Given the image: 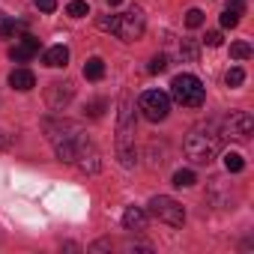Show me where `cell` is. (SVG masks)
Here are the masks:
<instances>
[{
  "instance_id": "6da1fadb",
  "label": "cell",
  "mask_w": 254,
  "mask_h": 254,
  "mask_svg": "<svg viewBox=\"0 0 254 254\" xmlns=\"http://www.w3.org/2000/svg\"><path fill=\"white\" fill-rule=\"evenodd\" d=\"M45 132H48V141L57 153L60 162H75V153L84 141V132H81V126L78 123H69V120H48L45 123Z\"/></svg>"
},
{
  "instance_id": "7a4b0ae2",
  "label": "cell",
  "mask_w": 254,
  "mask_h": 254,
  "mask_svg": "<svg viewBox=\"0 0 254 254\" xmlns=\"http://www.w3.org/2000/svg\"><path fill=\"white\" fill-rule=\"evenodd\" d=\"M221 150V135L212 129V126H194V129L186 135V156L194 165H209Z\"/></svg>"
},
{
  "instance_id": "3957f363",
  "label": "cell",
  "mask_w": 254,
  "mask_h": 254,
  "mask_svg": "<svg viewBox=\"0 0 254 254\" xmlns=\"http://www.w3.org/2000/svg\"><path fill=\"white\" fill-rule=\"evenodd\" d=\"M117 156L123 168H135V111L132 102L123 99L120 102V123H117Z\"/></svg>"
},
{
  "instance_id": "277c9868",
  "label": "cell",
  "mask_w": 254,
  "mask_h": 254,
  "mask_svg": "<svg viewBox=\"0 0 254 254\" xmlns=\"http://www.w3.org/2000/svg\"><path fill=\"white\" fill-rule=\"evenodd\" d=\"M144 27H147V18H144V12H141L138 6L129 9V12L111 15V21H108V30H111L117 39H123V42L141 39V36H144Z\"/></svg>"
},
{
  "instance_id": "5b68a950",
  "label": "cell",
  "mask_w": 254,
  "mask_h": 254,
  "mask_svg": "<svg viewBox=\"0 0 254 254\" xmlns=\"http://www.w3.org/2000/svg\"><path fill=\"white\" fill-rule=\"evenodd\" d=\"M171 96L183 108H200L203 99H206V90H203L200 78H194V75H177L171 81Z\"/></svg>"
},
{
  "instance_id": "8992f818",
  "label": "cell",
  "mask_w": 254,
  "mask_h": 254,
  "mask_svg": "<svg viewBox=\"0 0 254 254\" xmlns=\"http://www.w3.org/2000/svg\"><path fill=\"white\" fill-rule=\"evenodd\" d=\"M138 111L144 114V120L162 123V120L171 114V96L162 93V90H147V93H141V99H138Z\"/></svg>"
},
{
  "instance_id": "52a82bcc",
  "label": "cell",
  "mask_w": 254,
  "mask_h": 254,
  "mask_svg": "<svg viewBox=\"0 0 254 254\" xmlns=\"http://www.w3.org/2000/svg\"><path fill=\"white\" fill-rule=\"evenodd\" d=\"M147 206H150V215H153V218H159V221H165V224H171V227H183V224H186V209H183V203H177V200L168 197V194L153 197Z\"/></svg>"
},
{
  "instance_id": "ba28073f",
  "label": "cell",
  "mask_w": 254,
  "mask_h": 254,
  "mask_svg": "<svg viewBox=\"0 0 254 254\" xmlns=\"http://www.w3.org/2000/svg\"><path fill=\"white\" fill-rule=\"evenodd\" d=\"M251 132H254V120L248 111H230V117H224V123H221V135L236 144H245L251 138Z\"/></svg>"
},
{
  "instance_id": "9c48e42d",
  "label": "cell",
  "mask_w": 254,
  "mask_h": 254,
  "mask_svg": "<svg viewBox=\"0 0 254 254\" xmlns=\"http://www.w3.org/2000/svg\"><path fill=\"white\" fill-rule=\"evenodd\" d=\"M72 165H78L84 174H99L102 171V153L96 150V144H90L87 138L81 141V147H78V153H75V162Z\"/></svg>"
},
{
  "instance_id": "30bf717a",
  "label": "cell",
  "mask_w": 254,
  "mask_h": 254,
  "mask_svg": "<svg viewBox=\"0 0 254 254\" xmlns=\"http://www.w3.org/2000/svg\"><path fill=\"white\" fill-rule=\"evenodd\" d=\"M72 84L69 81H54V84H48V93H45V102H48V108L51 111H63L69 102H72Z\"/></svg>"
},
{
  "instance_id": "8fae6325",
  "label": "cell",
  "mask_w": 254,
  "mask_h": 254,
  "mask_svg": "<svg viewBox=\"0 0 254 254\" xmlns=\"http://www.w3.org/2000/svg\"><path fill=\"white\" fill-rule=\"evenodd\" d=\"M33 54H39V39L36 36H21V42L15 45V48H9V57L15 60V63H27Z\"/></svg>"
},
{
  "instance_id": "7c38bea8",
  "label": "cell",
  "mask_w": 254,
  "mask_h": 254,
  "mask_svg": "<svg viewBox=\"0 0 254 254\" xmlns=\"http://www.w3.org/2000/svg\"><path fill=\"white\" fill-rule=\"evenodd\" d=\"M9 87L18 90V93H27V90L36 87V75H33L30 69H15V72L9 75Z\"/></svg>"
},
{
  "instance_id": "4fadbf2b",
  "label": "cell",
  "mask_w": 254,
  "mask_h": 254,
  "mask_svg": "<svg viewBox=\"0 0 254 254\" xmlns=\"http://www.w3.org/2000/svg\"><path fill=\"white\" fill-rule=\"evenodd\" d=\"M123 224L126 230H147V212L141 206H129L123 212Z\"/></svg>"
},
{
  "instance_id": "5bb4252c",
  "label": "cell",
  "mask_w": 254,
  "mask_h": 254,
  "mask_svg": "<svg viewBox=\"0 0 254 254\" xmlns=\"http://www.w3.org/2000/svg\"><path fill=\"white\" fill-rule=\"evenodd\" d=\"M42 63L51 66V69H63V66L69 63V48H66V45H54V48H48L45 57H42Z\"/></svg>"
},
{
  "instance_id": "9a60e30c",
  "label": "cell",
  "mask_w": 254,
  "mask_h": 254,
  "mask_svg": "<svg viewBox=\"0 0 254 254\" xmlns=\"http://www.w3.org/2000/svg\"><path fill=\"white\" fill-rule=\"evenodd\" d=\"M84 78L87 81H102L105 78V60L102 57H90L84 63Z\"/></svg>"
},
{
  "instance_id": "2e32d148",
  "label": "cell",
  "mask_w": 254,
  "mask_h": 254,
  "mask_svg": "<svg viewBox=\"0 0 254 254\" xmlns=\"http://www.w3.org/2000/svg\"><path fill=\"white\" fill-rule=\"evenodd\" d=\"M224 168H227V174H239V171H245V159L239 153H224Z\"/></svg>"
},
{
  "instance_id": "e0dca14e",
  "label": "cell",
  "mask_w": 254,
  "mask_h": 254,
  "mask_svg": "<svg viewBox=\"0 0 254 254\" xmlns=\"http://www.w3.org/2000/svg\"><path fill=\"white\" fill-rule=\"evenodd\" d=\"M194 183H197V177H194V171H189V168L174 174V186H177V189H189V186H194Z\"/></svg>"
},
{
  "instance_id": "ac0fdd59",
  "label": "cell",
  "mask_w": 254,
  "mask_h": 254,
  "mask_svg": "<svg viewBox=\"0 0 254 254\" xmlns=\"http://www.w3.org/2000/svg\"><path fill=\"white\" fill-rule=\"evenodd\" d=\"M66 12H69L72 18H84V15H90V6L84 3V0H72V3L66 6Z\"/></svg>"
},
{
  "instance_id": "d6986e66",
  "label": "cell",
  "mask_w": 254,
  "mask_h": 254,
  "mask_svg": "<svg viewBox=\"0 0 254 254\" xmlns=\"http://www.w3.org/2000/svg\"><path fill=\"white\" fill-rule=\"evenodd\" d=\"M230 57L248 60V57H251V45H248V42H233V45H230Z\"/></svg>"
},
{
  "instance_id": "ffe728a7",
  "label": "cell",
  "mask_w": 254,
  "mask_h": 254,
  "mask_svg": "<svg viewBox=\"0 0 254 254\" xmlns=\"http://www.w3.org/2000/svg\"><path fill=\"white\" fill-rule=\"evenodd\" d=\"M224 81H227V87H239V84L245 81V72H242L239 66H233V69H227V75H224Z\"/></svg>"
},
{
  "instance_id": "44dd1931",
  "label": "cell",
  "mask_w": 254,
  "mask_h": 254,
  "mask_svg": "<svg viewBox=\"0 0 254 254\" xmlns=\"http://www.w3.org/2000/svg\"><path fill=\"white\" fill-rule=\"evenodd\" d=\"M200 24H203V12H200V9H189V12H186V27L194 30V27H200Z\"/></svg>"
},
{
  "instance_id": "7402d4cb",
  "label": "cell",
  "mask_w": 254,
  "mask_h": 254,
  "mask_svg": "<svg viewBox=\"0 0 254 254\" xmlns=\"http://www.w3.org/2000/svg\"><path fill=\"white\" fill-rule=\"evenodd\" d=\"M165 69H168V57H165V54H156V57L150 60V72L159 75V72H165Z\"/></svg>"
},
{
  "instance_id": "603a6c76",
  "label": "cell",
  "mask_w": 254,
  "mask_h": 254,
  "mask_svg": "<svg viewBox=\"0 0 254 254\" xmlns=\"http://www.w3.org/2000/svg\"><path fill=\"white\" fill-rule=\"evenodd\" d=\"M236 24H239V15L230 12V9H224V15H221V27H230V30H233Z\"/></svg>"
},
{
  "instance_id": "cb8c5ba5",
  "label": "cell",
  "mask_w": 254,
  "mask_h": 254,
  "mask_svg": "<svg viewBox=\"0 0 254 254\" xmlns=\"http://www.w3.org/2000/svg\"><path fill=\"white\" fill-rule=\"evenodd\" d=\"M203 45H209V48H218V45H221V33H218V30H209V33L203 36Z\"/></svg>"
},
{
  "instance_id": "d4e9b609",
  "label": "cell",
  "mask_w": 254,
  "mask_h": 254,
  "mask_svg": "<svg viewBox=\"0 0 254 254\" xmlns=\"http://www.w3.org/2000/svg\"><path fill=\"white\" fill-rule=\"evenodd\" d=\"M36 9L39 12H54L57 9V0H36Z\"/></svg>"
},
{
  "instance_id": "484cf974",
  "label": "cell",
  "mask_w": 254,
  "mask_h": 254,
  "mask_svg": "<svg viewBox=\"0 0 254 254\" xmlns=\"http://www.w3.org/2000/svg\"><path fill=\"white\" fill-rule=\"evenodd\" d=\"M227 9H230V12H236V15H242V9H245V0H227Z\"/></svg>"
},
{
  "instance_id": "4316f807",
  "label": "cell",
  "mask_w": 254,
  "mask_h": 254,
  "mask_svg": "<svg viewBox=\"0 0 254 254\" xmlns=\"http://www.w3.org/2000/svg\"><path fill=\"white\" fill-rule=\"evenodd\" d=\"M183 54H186L189 60H194V54H197V51H194V45H191V42H183Z\"/></svg>"
},
{
  "instance_id": "83f0119b",
  "label": "cell",
  "mask_w": 254,
  "mask_h": 254,
  "mask_svg": "<svg viewBox=\"0 0 254 254\" xmlns=\"http://www.w3.org/2000/svg\"><path fill=\"white\" fill-rule=\"evenodd\" d=\"M102 108H105V102H93L90 105V117H102Z\"/></svg>"
},
{
  "instance_id": "f1b7e54d",
  "label": "cell",
  "mask_w": 254,
  "mask_h": 254,
  "mask_svg": "<svg viewBox=\"0 0 254 254\" xmlns=\"http://www.w3.org/2000/svg\"><path fill=\"white\" fill-rule=\"evenodd\" d=\"M93 251H105V248H111V242L108 239H102V242H96V245H90Z\"/></svg>"
},
{
  "instance_id": "f546056e",
  "label": "cell",
  "mask_w": 254,
  "mask_h": 254,
  "mask_svg": "<svg viewBox=\"0 0 254 254\" xmlns=\"http://www.w3.org/2000/svg\"><path fill=\"white\" fill-rule=\"evenodd\" d=\"M3 24H6V15H3V12H0V33H3Z\"/></svg>"
},
{
  "instance_id": "4dcf8cb0",
  "label": "cell",
  "mask_w": 254,
  "mask_h": 254,
  "mask_svg": "<svg viewBox=\"0 0 254 254\" xmlns=\"http://www.w3.org/2000/svg\"><path fill=\"white\" fill-rule=\"evenodd\" d=\"M108 3H111V6H120V3H123V0H108Z\"/></svg>"
},
{
  "instance_id": "1f68e13d",
  "label": "cell",
  "mask_w": 254,
  "mask_h": 254,
  "mask_svg": "<svg viewBox=\"0 0 254 254\" xmlns=\"http://www.w3.org/2000/svg\"><path fill=\"white\" fill-rule=\"evenodd\" d=\"M0 147H3V135H0Z\"/></svg>"
}]
</instances>
